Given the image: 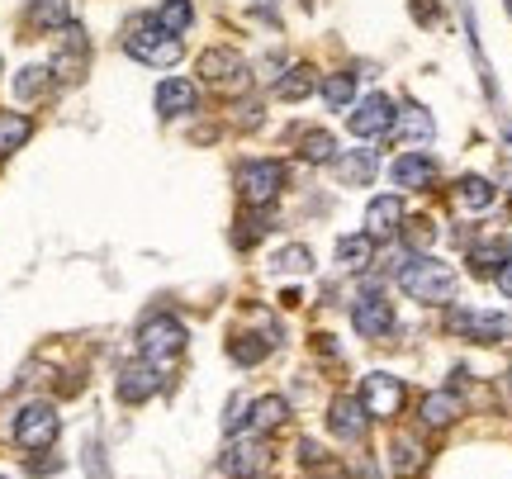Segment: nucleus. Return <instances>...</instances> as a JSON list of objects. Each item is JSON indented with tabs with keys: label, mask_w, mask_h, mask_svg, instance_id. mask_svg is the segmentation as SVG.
Masks as SVG:
<instances>
[{
	"label": "nucleus",
	"mask_w": 512,
	"mask_h": 479,
	"mask_svg": "<svg viewBox=\"0 0 512 479\" xmlns=\"http://www.w3.org/2000/svg\"><path fill=\"white\" fill-rule=\"evenodd\" d=\"M266 351H271V342H266V337H256V332H238V337H228V356H233L238 366H261V361H266Z\"/></svg>",
	"instance_id": "nucleus-29"
},
{
	"label": "nucleus",
	"mask_w": 512,
	"mask_h": 479,
	"mask_svg": "<svg viewBox=\"0 0 512 479\" xmlns=\"http://www.w3.org/2000/svg\"><path fill=\"white\" fill-rule=\"evenodd\" d=\"M309 479H351V470L342 461H323V465H313Z\"/></svg>",
	"instance_id": "nucleus-35"
},
{
	"label": "nucleus",
	"mask_w": 512,
	"mask_h": 479,
	"mask_svg": "<svg viewBox=\"0 0 512 479\" xmlns=\"http://www.w3.org/2000/svg\"><path fill=\"white\" fill-rule=\"evenodd\" d=\"M0 479H5V475H0Z\"/></svg>",
	"instance_id": "nucleus-41"
},
{
	"label": "nucleus",
	"mask_w": 512,
	"mask_h": 479,
	"mask_svg": "<svg viewBox=\"0 0 512 479\" xmlns=\"http://www.w3.org/2000/svg\"><path fill=\"white\" fill-rule=\"evenodd\" d=\"M351 323H356V332H361V337L380 342V337H389V332H394V304L384 299V290H361V295H356V304H351Z\"/></svg>",
	"instance_id": "nucleus-9"
},
{
	"label": "nucleus",
	"mask_w": 512,
	"mask_h": 479,
	"mask_svg": "<svg viewBox=\"0 0 512 479\" xmlns=\"http://www.w3.org/2000/svg\"><path fill=\"white\" fill-rule=\"evenodd\" d=\"M271 266L280 276H304V271H313V257H309V247H280Z\"/></svg>",
	"instance_id": "nucleus-33"
},
{
	"label": "nucleus",
	"mask_w": 512,
	"mask_h": 479,
	"mask_svg": "<svg viewBox=\"0 0 512 479\" xmlns=\"http://www.w3.org/2000/svg\"><path fill=\"white\" fill-rule=\"evenodd\" d=\"M24 24H29L34 34H48V29H67V24H72V5H67V0H29V10H24Z\"/></svg>",
	"instance_id": "nucleus-22"
},
{
	"label": "nucleus",
	"mask_w": 512,
	"mask_h": 479,
	"mask_svg": "<svg viewBox=\"0 0 512 479\" xmlns=\"http://www.w3.org/2000/svg\"><path fill=\"white\" fill-rule=\"evenodd\" d=\"M456 204L460 209H470V214L489 209V204H494V181H484V176H465V181H456Z\"/></svg>",
	"instance_id": "nucleus-27"
},
{
	"label": "nucleus",
	"mask_w": 512,
	"mask_h": 479,
	"mask_svg": "<svg viewBox=\"0 0 512 479\" xmlns=\"http://www.w3.org/2000/svg\"><path fill=\"white\" fill-rule=\"evenodd\" d=\"M508 385H512V375H508Z\"/></svg>",
	"instance_id": "nucleus-40"
},
{
	"label": "nucleus",
	"mask_w": 512,
	"mask_h": 479,
	"mask_svg": "<svg viewBox=\"0 0 512 479\" xmlns=\"http://www.w3.org/2000/svg\"><path fill=\"white\" fill-rule=\"evenodd\" d=\"M152 19H157V24H162V29H166L171 38H181L185 29L195 24V5H190V0H162Z\"/></svg>",
	"instance_id": "nucleus-28"
},
{
	"label": "nucleus",
	"mask_w": 512,
	"mask_h": 479,
	"mask_svg": "<svg viewBox=\"0 0 512 479\" xmlns=\"http://www.w3.org/2000/svg\"><path fill=\"white\" fill-rule=\"evenodd\" d=\"M432 133H437V124H432V114L422 110V105H399L394 110V138H399L403 148H422V143H432Z\"/></svg>",
	"instance_id": "nucleus-18"
},
{
	"label": "nucleus",
	"mask_w": 512,
	"mask_h": 479,
	"mask_svg": "<svg viewBox=\"0 0 512 479\" xmlns=\"http://www.w3.org/2000/svg\"><path fill=\"white\" fill-rule=\"evenodd\" d=\"M460 413H465V399H460L456 389H432V394H422L418 399V423L432 427V432L460 423Z\"/></svg>",
	"instance_id": "nucleus-16"
},
{
	"label": "nucleus",
	"mask_w": 512,
	"mask_h": 479,
	"mask_svg": "<svg viewBox=\"0 0 512 479\" xmlns=\"http://www.w3.org/2000/svg\"><path fill=\"white\" fill-rule=\"evenodd\" d=\"M48 86H53V67H24V72L15 76L19 100H38V95H48Z\"/></svg>",
	"instance_id": "nucleus-32"
},
{
	"label": "nucleus",
	"mask_w": 512,
	"mask_h": 479,
	"mask_svg": "<svg viewBox=\"0 0 512 479\" xmlns=\"http://www.w3.org/2000/svg\"><path fill=\"white\" fill-rule=\"evenodd\" d=\"M399 228H403V200L399 195H375V200L366 204V233L370 242H389V238H399Z\"/></svg>",
	"instance_id": "nucleus-13"
},
{
	"label": "nucleus",
	"mask_w": 512,
	"mask_h": 479,
	"mask_svg": "<svg viewBox=\"0 0 512 479\" xmlns=\"http://www.w3.org/2000/svg\"><path fill=\"white\" fill-rule=\"evenodd\" d=\"M157 389H162V375L147 366V361H128V366L119 370V404L138 408V404H147Z\"/></svg>",
	"instance_id": "nucleus-15"
},
{
	"label": "nucleus",
	"mask_w": 512,
	"mask_h": 479,
	"mask_svg": "<svg viewBox=\"0 0 512 479\" xmlns=\"http://www.w3.org/2000/svg\"><path fill=\"white\" fill-rule=\"evenodd\" d=\"M290 185V166L275 162V157H261V162H242L238 166V190L252 209H266V204L280 200V190Z\"/></svg>",
	"instance_id": "nucleus-4"
},
{
	"label": "nucleus",
	"mask_w": 512,
	"mask_h": 479,
	"mask_svg": "<svg viewBox=\"0 0 512 479\" xmlns=\"http://www.w3.org/2000/svg\"><path fill=\"white\" fill-rule=\"evenodd\" d=\"M451 328L470 342H508L512 337V318L508 314H489V309H456Z\"/></svg>",
	"instance_id": "nucleus-10"
},
{
	"label": "nucleus",
	"mask_w": 512,
	"mask_h": 479,
	"mask_svg": "<svg viewBox=\"0 0 512 479\" xmlns=\"http://www.w3.org/2000/svg\"><path fill=\"white\" fill-rule=\"evenodd\" d=\"M508 242H479L475 252H470V276H479V280H498V271H503V261H508Z\"/></svg>",
	"instance_id": "nucleus-24"
},
{
	"label": "nucleus",
	"mask_w": 512,
	"mask_h": 479,
	"mask_svg": "<svg viewBox=\"0 0 512 479\" xmlns=\"http://www.w3.org/2000/svg\"><path fill=\"white\" fill-rule=\"evenodd\" d=\"M347 124L356 138H384V133L394 129V100H389V95H366V100L351 110Z\"/></svg>",
	"instance_id": "nucleus-12"
},
{
	"label": "nucleus",
	"mask_w": 512,
	"mask_h": 479,
	"mask_svg": "<svg viewBox=\"0 0 512 479\" xmlns=\"http://www.w3.org/2000/svg\"><path fill=\"white\" fill-rule=\"evenodd\" d=\"M124 53L147 62V67H176L181 62V38H171L152 15L128 19L124 29Z\"/></svg>",
	"instance_id": "nucleus-2"
},
{
	"label": "nucleus",
	"mask_w": 512,
	"mask_h": 479,
	"mask_svg": "<svg viewBox=\"0 0 512 479\" xmlns=\"http://www.w3.org/2000/svg\"><path fill=\"white\" fill-rule=\"evenodd\" d=\"M375 166H380L375 148H351V152L337 157V176H342V185H370Z\"/></svg>",
	"instance_id": "nucleus-23"
},
{
	"label": "nucleus",
	"mask_w": 512,
	"mask_h": 479,
	"mask_svg": "<svg viewBox=\"0 0 512 479\" xmlns=\"http://www.w3.org/2000/svg\"><path fill=\"white\" fill-rule=\"evenodd\" d=\"M29 133H34V124H29L24 114L0 110V157H10V152L24 148V143H29Z\"/></svg>",
	"instance_id": "nucleus-26"
},
{
	"label": "nucleus",
	"mask_w": 512,
	"mask_h": 479,
	"mask_svg": "<svg viewBox=\"0 0 512 479\" xmlns=\"http://www.w3.org/2000/svg\"><path fill=\"white\" fill-rule=\"evenodd\" d=\"M195 105H200V91H195V81H185V76H166L162 86H157V114H162V119L190 114Z\"/></svg>",
	"instance_id": "nucleus-19"
},
{
	"label": "nucleus",
	"mask_w": 512,
	"mask_h": 479,
	"mask_svg": "<svg viewBox=\"0 0 512 479\" xmlns=\"http://www.w3.org/2000/svg\"><path fill=\"white\" fill-rule=\"evenodd\" d=\"M351 100H356V76L332 72L328 81H323V105H328V110H351Z\"/></svg>",
	"instance_id": "nucleus-31"
},
{
	"label": "nucleus",
	"mask_w": 512,
	"mask_h": 479,
	"mask_svg": "<svg viewBox=\"0 0 512 479\" xmlns=\"http://www.w3.org/2000/svg\"><path fill=\"white\" fill-rule=\"evenodd\" d=\"M508 15H512V0H508Z\"/></svg>",
	"instance_id": "nucleus-39"
},
{
	"label": "nucleus",
	"mask_w": 512,
	"mask_h": 479,
	"mask_svg": "<svg viewBox=\"0 0 512 479\" xmlns=\"http://www.w3.org/2000/svg\"><path fill=\"white\" fill-rule=\"evenodd\" d=\"M62 432V418H57L53 404H24L15 418V442L24 451H48Z\"/></svg>",
	"instance_id": "nucleus-8"
},
{
	"label": "nucleus",
	"mask_w": 512,
	"mask_h": 479,
	"mask_svg": "<svg viewBox=\"0 0 512 479\" xmlns=\"http://www.w3.org/2000/svg\"><path fill=\"white\" fill-rule=\"evenodd\" d=\"M413 15H418L422 24H432V19H437V5H432V0H413Z\"/></svg>",
	"instance_id": "nucleus-37"
},
{
	"label": "nucleus",
	"mask_w": 512,
	"mask_h": 479,
	"mask_svg": "<svg viewBox=\"0 0 512 479\" xmlns=\"http://www.w3.org/2000/svg\"><path fill=\"white\" fill-rule=\"evenodd\" d=\"M356 399H361V408H366L370 418L389 423V418H399L403 404H408V385H403L399 375H389V370H370V375H361Z\"/></svg>",
	"instance_id": "nucleus-5"
},
{
	"label": "nucleus",
	"mask_w": 512,
	"mask_h": 479,
	"mask_svg": "<svg viewBox=\"0 0 512 479\" xmlns=\"http://www.w3.org/2000/svg\"><path fill=\"white\" fill-rule=\"evenodd\" d=\"M200 81L214 86V91L238 95V91H247L252 67H247V57L238 48H209V53H200Z\"/></svg>",
	"instance_id": "nucleus-6"
},
{
	"label": "nucleus",
	"mask_w": 512,
	"mask_h": 479,
	"mask_svg": "<svg viewBox=\"0 0 512 479\" xmlns=\"http://www.w3.org/2000/svg\"><path fill=\"white\" fill-rule=\"evenodd\" d=\"M427 461H432V451L413 432H394V442H389V470H394V479H422Z\"/></svg>",
	"instance_id": "nucleus-14"
},
{
	"label": "nucleus",
	"mask_w": 512,
	"mask_h": 479,
	"mask_svg": "<svg viewBox=\"0 0 512 479\" xmlns=\"http://www.w3.org/2000/svg\"><path fill=\"white\" fill-rule=\"evenodd\" d=\"M370 257H375V242H370L366 233H351V238L337 242V261H342L347 271H361V266H370Z\"/></svg>",
	"instance_id": "nucleus-30"
},
{
	"label": "nucleus",
	"mask_w": 512,
	"mask_h": 479,
	"mask_svg": "<svg viewBox=\"0 0 512 479\" xmlns=\"http://www.w3.org/2000/svg\"><path fill=\"white\" fill-rule=\"evenodd\" d=\"M299 461H304V465L313 470V465H323V461H328V451H323L318 442H309V437H304V442H299Z\"/></svg>",
	"instance_id": "nucleus-36"
},
{
	"label": "nucleus",
	"mask_w": 512,
	"mask_h": 479,
	"mask_svg": "<svg viewBox=\"0 0 512 479\" xmlns=\"http://www.w3.org/2000/svg\"><path fill=\"white\" fill-rule=\"evenodd\" d=\"M313 86H318V81H313V67L309 62H299V67H290V72L275 81V95L290 100V105H299V100H309L313 95Z\"/></svg>",
	"instance_id": "nucleus-25"
},
{
	"label": "nucleus",
	"mask_w": 512,
	"mask_h": 479,
	"mask_svg": "<svg viewBox=\"0 0 512 479\" xmlns=\"http://www.w3.org/2000/svg\"><path fill=\"white\" fill-rule=\"evenodd\" d=\"M138 351H143L147 366L166 380V370L176 366V356L185 351V323L171 314H152L143 328H138Z\"/></svg>",
	"instance_id": "nucleus-3"
},
{
	"label": "nucleus",
	"mask_w": 512,
	"mask_h": 479,
	"mask_svg": "<svg viewBox=\"0 0 512 479\" xmlns=\"http://www.w3.org/2000/svg\"><path fill=\"white\" fill-rule=\"evenodd\" d=\"M399 233H403V242H408V247H418V252H422V247H427L432 238H437V228H432V219H403Z\"/></svg>",
	"instance_id": "nucleus-34"
},
{
	"label": "nucleus",
	"mask_w": 512,
	"mask_h": 479,
	"mask_svg": "<svg viewBox=\"0 0 512 479\" xmlns=\"http://www.w3.org/2000/svg\"><path fill=\"white\" fill-rule=\"evenodd\" d=\"M399 290L418 304H451L456 299V271L437 257H413L399 266Z\"/></svg>",
	"instance_id": "nucleus-1"
},
{
	"label": "nucleus",
	"mask_w": 512,
	"mask_h": 479,
	"mask_svg": "<svg viewBox=\"0 0 512 479\" xmlns=\"http://www.w3.org/2000/svg\"><path fill=\"white\" fill-rule=\"evenodd\" d=\"M285 423H290V399L261 394L252 404V437H271V432H280Z\"/></svg>",
	"instance_id": "nucleus-21"
},
{
	"label": "nucleus",
	"mask_w": 512,
	"mask_h": 479,
	"mask_svg": "<svg viewBox=\"0 0 512 479\" xmlns=\"http://www.w3.org/2000/svg\"><path fill=\"white\" fill-rule=\"evenodd\" d=\"M441 176L437 157H427V152H403V157H394V185H403V190H432Z\"/></svg>",
	"instance_id": "nucleus-17"
},
{
	"label": "nucleus",
	"mask_w": 512,
	"mask_h": 479,
	"mask_svg": "<svg viewBox=\"0 0 512 479\" xmlns=\"http://www.w3.org/2000/svg\"><path fill=\"white\" fill-rule=\"evenodd\" d=\"M271 442L266 437H238V442L228 446L219 456V470L228 479H261L266 470H271Z\"/></svg>",
	"instance_id": "nucleus-7"
},
{
	"label": "nucleus",
	"mask_w": 512,
	"mask_h": 479,
	"mask_svg": "<svg viewBox=\"0 0 512 479\" xmlns=\"http://www.w3.org/2000/svg\"><path fill=\"white\" fill-rule=\"evenodd\" d=\"M328 432L332 437H342V442H361L370 432V413L361 408L356 394H342V399H332L328 404Z\"/></svg>",
	"instance_id": "nucleus-11"
},
{
	"label": "nucleus",
	"mask_w": 512,
	"mask_h": 479,
	"mask_svg": "<svg viewBox=\"0 0 512 479\" xmlns=\"http://www.w3.org/2000/svg\"><path fill=\"white\" fill-rule=\"evenodd\" d=\"M498 290L512 299V252H508V261H503V271H498Z\"/></svg>",
	"instance_id": "nucleus-38"
},
{
	"label": "nucleus",
	"mask_w": 512,
	"mask_h": 479,
	"mask_svg": "<svg viewBox=\"0 0 512 479\" xmlns=\"http://www.w3.org/2000/svg\"><path fill=\"white\" fill-rule=\"evenodd\" d=\"M294 152H299V162L309 166L337 162V138L328 129H294Z\"/></svg>",
	"instance_id": "nucleus-20"
}]
</instances>
